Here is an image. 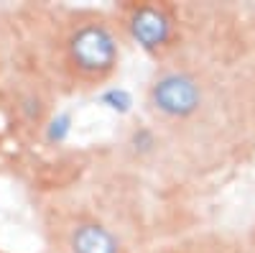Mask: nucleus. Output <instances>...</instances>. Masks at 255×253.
Listing matches in <instances>:
<instances>
[{
	"label": "nucleus",
	"instance_id": "obj_1",
	"mask_svg": "<svg viewBox=\"0 0 255 253\" xmlns=\"http://www.w3.org/2000/svg\"><path fill=\"white\" fill-rule=\"evenodd\" d=\"M123 33L102 10H69L49 38L51 82L69 92H92L120 69Z\"/></svg>",
	"mask_w": 255,
	"mask_h": 253
},
{
	"label": "nucleus",
	"instance_id": "obj_2",
	"mask_svg": "<svg viewBox=\"0 0 255 253\" xmlns=\"http://www.w3.org/2000/svg\"><path fill=\"white\" fill-rule=\"evenodd\" d=\"M143 105L148 118L161 131L179 138L204 133L220 108L217 84L204 69L189 61L168 59L145 82Z\"/></svg>",
	"mask_w": 255,
	"mask_h": 253
},
{
	"label": "nucleus",
	"instance_id": "obj_3",
	"mask_svg": "<svg viewBox=\"0 0 255 253\" xmlns=\"http://www.w3.org/2000/svg\"><path fill=\"white\" fill-rule=\"evenodd\" d=\"M118 28L125 38H130L158 64L174 59L181 38V20L171 3L140 0V3H123L115 10Z\"/></svg>",
	"mask_w": 255,
	"mask_h": 253
},
{
	"label": "nucleus",
	"instance_id": "obj_4",
	"mask_svg": "<svg viewBox=\"0 0 255 253\" xmlns=\"http://www.w3.org/2000/svg\"><path fill=\"white\" fill-rule=\"evenodd\" d=\"M54 253H130L125 241L102 218L84 207H49L44 218Z\"/></svg>",
	"mask_w": 255,
	"mask_h": 253
},
{
	"label": "nucleus",
	"instance_id": "obj_5",
	"mask_svg": "<svg viewBox=\"0 0 255 253\" xmlns=\"http://www.w3.org/2000/svg\"><path fill=\"white\" fill-rule=\"evenodd\" d=\"M5 105L10 113V123L23 136H38L49 123L56 105V84L51 77L28 72L15 77L5 90Z\"/></svg>",
	"mask_w": 255,
	"mask_h": 253
},
{
	"label": "nucleus",
	"instance_id": "obj_6",
	"mask_svg": "<svg viewBox=\"0 0 255 253\" xmlns=\"http://www.w3.org/2000/svg\"><path fill=\"white\" fill-rule=\"evenodd\" d=\"M125 146L133 154L145 156V154H151L156 146H158V133L151 128V125H135V128L130 131V136H128V143Z\"/></svg>",
	"mask_w": 255,
	"mask_h": 253
},
{
	"label": "nucleus",
	"instance_id": "obj_7",
	"mask_svg": "<svg viewBox=\"0 0 255 253\" xmlns=\"http://www.w3.org/2000/svg\"><path fill=\"white\" fill-rule=\"evenodd\" d=\"M161 253H220L217 246H212L207 241H189V243H179V246H171Z\"/></svg>",
	"mask_w": 255,
	"mask_h": 253
},
{
	"label": "nucleus",
	"instance_id": "obj_8",
	"mask_svg": "<svg viewBox=\"0 0 255 253\" xmlns=\"http://www.w3.org/2000/svg\"><path fill=\"white\" fill-rule=\"evenodd\" d=\"M245 110H248L250 120L255 123V79L250 82V87H248V95H245Z\"/></svg>",
	"mask_w": 255,
	"mask_h": 253
},
{
	"label": "nucleus",
	"instance_id": "obj_9",
	"mask_svg": "<svg viewBox=\"0 0 255 253\" xmlns=\"http://www.w3.org/2000/svg\"><path fill=\"white\" fill-rule=\"evenodd\" d=\"M5 64H8V44L0 38V77H3V72H5Z\"/></svg>",
	"mask_w": 255,
	"mask_h": 253
}]
</instances>
